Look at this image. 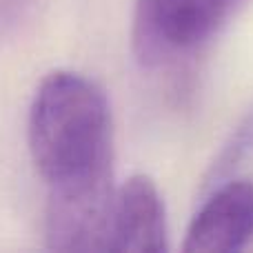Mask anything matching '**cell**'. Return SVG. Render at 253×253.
Masks as SVG:
<instances>
[{"instance_id": "6da1fadb", "label": "cell", "mask_w": 253, "mask_h": 253, "mask_svg": "<svg viewBox=\"0 0 253 253\" xmlns=\"http://www.w3.org/2000/svg\"><path fill=\"white\" fill-rule=\"evenodd\" d=\"M27 142L47 196L114 187V131L105 91L76 71L40 80L29 107Z\"/></svg>"}, {"instance_id": "7a4b0ae2", "label": "cell", "mask_w": 253, "mask_h": 253, "mask_svg": "<svg viewBox=\"0 0 253 253\" xmlns=\"http://www.w3.org/2000/svg\"><path fill=\"white\" fill-rule=\"evenodd\" d=\"M238 0H138L133 51L144 65H158L202 44Z\"/></svg>"}, {"instance_id": "3957f363", "label": "cell", "mask_w": 253, "mask_h": 253, "mask_svg": "<svg viewBox=\"0 0 253 253\" xmlns=\"http://www.w3.org/2000/svg\"><path fill=\"white\" fill-rule=\"evenodd\" d=\"M253 238V184L229 180L220 184L189 222L184 253H233Z\"/></svg>"}, {"instance_id": "277c9868", "label": "cell", "mask_w": 253, "mask_h": 253, "mask_svg": "<svg viewBox=\"0 0 253 253\" xmlns=\"http://www.w3.org/2000/svg\"><path fill=\"white\" fill-rule=\"evenodd\" d=\"M167 249L169 229L158 184L151 175L133 173L116 189L107 251L160 253Z\"/></svg>"}, {"instance_id": "5b68a950", "label": "cell", "mask_w": 253, "mask_h": 253, "mask_svg": "<svg viewBox=\"0 0 253 253\" xmlns=\"http://www.w3.org/2000/svg\"><path fill=\"white\" fill-rule=\"evenodd\" d=\"M34 0H0V38L16 31L31 13Z\"/></svg>"}]
</instances>
